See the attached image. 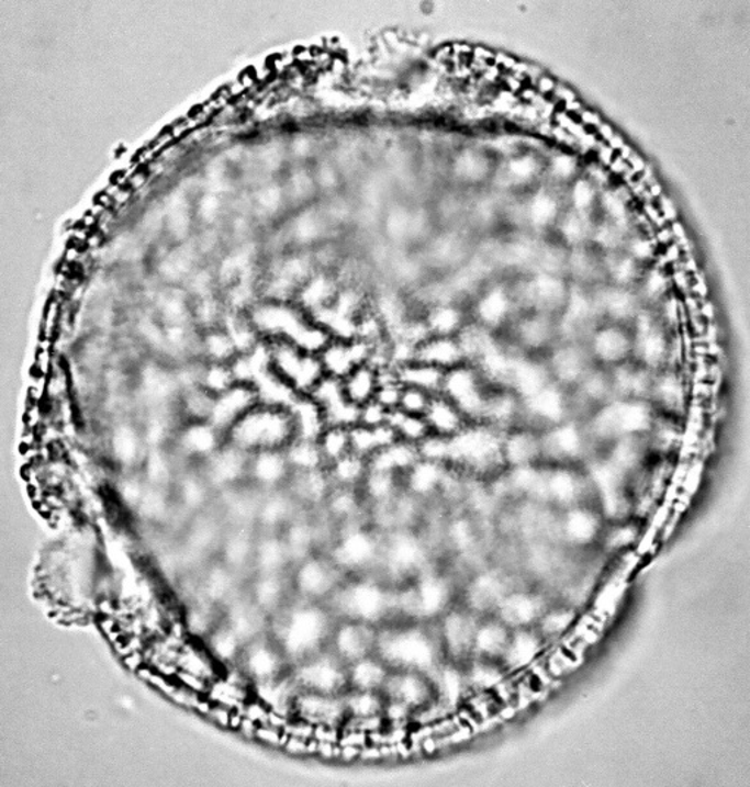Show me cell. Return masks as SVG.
I'll list each match as a JSON object with an SVG mask.
<instances>
[{"label": "cell", "mask_w": 750, "mask_h": 787, "mask_svg": "<svg viewBox=\"0 0 750 787\" xmlns=\"http://www.w3.org/2000/svg\"><path fill=\"white\" fill-rule=\"evenodd\" d=\"M292 564L281 532L257 529L251 575L291 571Z\"/></svg>", "instance_id": "obj_39"}, {"label": "cell", "mask_w": 750, "mask_h": 787, "mask_svg": "<svg viewBox=\"0 0 750 787\" xmlns=\"http://www.w3.org/2000/svg\"><path fill=\"white\" fill-rule=\"evenodd\" d=\"M648 402L658 413L684 419L689 412V384L682 367H667L653 372Z\"/></svg>", "instance_id": "obj_22"}, {"label": "cell", "mask_w": 750, "mask_h": 787, "mask_svg": "<svg viewBox=\"0 0 750 787\" xmlns=\"http://www.w3.org/2000/svg\"><path fill=\"white\" fill-rule=\"evenodd\" d=\"M248 462L250 454L226 442L217 453L195 468L211 485L213 493L220 495L247 485Z\"/></svg>", "instance_id": "obj_20"}, {"label": "cell", "mask_w": 750, "mask_h": 787, "mask_svg": "<svg viewBox=\"0 0 750 787\" xmlns=\"http://www.w3.org/2000/svg\"><path fill=\"white\" fill-rule=\"evenodd\" d=\"M391 668L377 654L347 665L348 693H379L385 688Z\"/></svg>", "instance_id": "obj_44"}, {"label": "cell", "mask_w": 750, "mask_h": 787, "mask_svg": "<svg viewBox=\"0 0 750 787\" xmlns=\"http://www.w3.org/2000/svg\"><path fill=\"white\" fill-rule=\"evenodd\" d=\"M612 375L614 397L647 400L649 390H651L653 372L651 369L642 367V364L629 360V362L618 364V367L608 369Z\"/></svg>", "instance_id": "obj_43"}, {"label": "cell", "mask_w": 750, "mask_h": 787, "mask_svg": "<svg viewBox=\"0 0 750 787\" xmlns=\"http://www.w3.org/2000/svg\"><path fill=\"white\" fill-rule=\"evenodd\" d=\"M351 453L369 460L382 448L396 441L394 430L390 425L366 426L356 425L350 429Z\"/></svg>", "instance_id": "obj_50"}, {"label": "cell", "mask_w": 750, "mask_h": 787, "mask_svg": "<svg viewBox=\"0 0 750 787\" xmlns=\"http://www.w3.org/2000/svg\"><path fill=\"white\" fill-rule=\"evenodd\" d=\"M202 641L209 654L216 660V663H220L224 668L235 667L239 654H242L244 642L234 632L233 628L226 623L224 616Z\"/></svg>", "instance_id": "obj_48"}, {"label": "cell", "mask_w": 750, "mask_h": 787, "mask_svg": "<svg viewBox=\"0 0 750 787\" xmlns=\"http://www.w3.org/2000/svg\"><path fill=\"white\" fill-rule=\"evenodd\" d=\"M108 451L116 466L126 472L139 471L148 451L142 425L128 419L116 421L109 432Z\"/></svg>", "instance_id": "obj_24"}, {"label": "cell", "mask_w": 750, "mask_h": 787, "mask_svg": "<svg viewBox=\"0 0 750 787\" xmlns=\"http://www.w3.org/2000/svg\"><path fill=\"white\" fill-rule=\"evenodd\" d=\"M295 439L288 408L257 404L226 434V442L247 454L286 450Z\"/></svg>", "instance_id": "obj_5"}, {"label": "cell", "mask_w": 750, "mask_h": 787, "mask_svg": "<svg viewBox=\"0 0 750 787\" xmlns=\"http://www.w3.org/2000/svg\"><path fill=\"white\" fill-rule=\"evenodd\" d=\"M513 629L495 615L481 616L474 633L472 659L501 663Z\"/></svg>", "instance_id": "obj_41"}, {"label": "cell", "mask_w": 750, "mask_h": 787, "mask_svg": "<svg viewBox=\"0 0 750 787\" xmlns=\"http://www.w3.org/2000/svg\"><path fill=\"white\" fill-rule=\"evenodd\" d=\"M547 610V604L540 595L514 588L505 595L494 615L512 629L535 628Z\"/></svg>", "instance_id": "obj_31"}, {"label": "cell", "mask_w": 750, "mask_h": 787, "mask_svg": "<svg viewBox=\"0 0 750 787\" xmlns=\"http://www.w3.org/2000/svg\"><path fill=\"white\" fill-rule=\"evenodd\" d=\"M423 417H425L430 435L447 439L455 438L472 424L466 413L444 394H436L432 397L429 407L426 408Z\"/></svg>", "instance_id": "obj_40"}, {"label": "cell", "mask_w": 750, "mask_h": 787, "mask_svg": "<svg viewBox=\"0 0 750 787\" xmlns=\"http://www.w3.org/2000/svg\"><path fill=\"white\" fill-rule=\"evenodd\" d=\"M259 404L255 385L237 382L225 393L213 398V406L209 421L222 432L228 434L242 417Z\"/></svg>", "instance_id": "obj_28"}, {"label": "cell", "mask_w": 750, "mask_h": 787, "mask_svg": "<svg viewBox=\"0 0 750 787\" xmlns=\"http://www.w3.org/2000/svg\"><path fill=\"white\" fill-rule=\"evenodd\" d=\"M237 384L230 363L203 362L200 364L199 386L212 394L213 397L225 393L231 386Z\"/></svg>", "instance_id": "obj_57"}, {"label": "cell", "mask_w": 750, "mask_h": 787, "mask_svg": "<svg viewBox=\"0 0 750 787\" xmlns=\"http://www.w3.org/2000/svg\"><path fill=\"white\" fill-rule=\"evenodd\" d=\"M552 382L545 356L514 355L505 389L514 391L525 402Z\"/></svg>", "instance_id": "obj_32"}, {"label": "cell", "mask_w": 750, "mask_h": 787, "mask_svg": "<svg viewBox=\"0 0 750 787\" xmlns=\"http://www.w3.org/2000/svg\"><path fill=\"white\" fill-rule=\"evenodd\" d=\"M213 395L204 391L202 386L194 385L182 389L178 395L176 411L181 424L184 421L209 420L212 413Z\"/></svg>", "instance_id": "obj_52"}, {"label": "cell", "mask_w": 750, "mask_h": 787, "mask_svg": "<svg viewBox=\"0 0 750 787\" xmlns=\"http://www.w3.org/2000/svg\"><path fill=\"white\" fill-rule=\"evenodd\" d=\"M171 490L173 502L182 511L190 515H199L208 510L213 495H216L195 466L186 468L178 473Z\"/></svg>", "instance_id": "obj_36"}, {"label": "cell", "mask_w": 750, "mask_h": 787, "mask_svg": "<svg viewBox=\"0 0 750 787\" xmlns=\"http://www.w3.org/2000/svg\"><path fill=\"white\" fill-rule=\"evenodd\" d=\"M392 371L401 385L412 386L432 395L443 393L445 372L438 368L412 359L396 364Z\"/></svg>", "instance_id": "obj_49"}, {"label": "cell", "mask_w": 750, "mask_h": 787, "mask_svg": "<svg viewBox=\"0 0 750 787\" xmlns=\"http://www.w3.org/2000/svg\"><path fill=\"white\" fill-rule=\"evenodd\" d=\"M382 369L372 362L361 363L355 371L348 373L343 380L344 395L348 402L357 407L377 400L379 385H381Z\"/></svg>", "instance_id": "obj_46"}, {"label": "cell", "mask_w": 750, "mask_h": 787, "mask_svg": "<svg viewBox=\"0 0 750 787\" xmlns=\"http://www.w3.org/2000/svg\"><path fill=\"white\" fill-rule=\"evenodd\" d=\"M604 524L596 504H579L557 513L556 538L573 551L589 550L596 546Z\"/></svg>", "instance_id": "obj_18"}, {"label": "cell", "mask_w": 750, "mask_h": 787, "mask_svg": "<svg viewBox=\"0 0 750 787\" xmlns=\"http://www.w3.org/2000/svg\"><path fill=\"white\" fill-rule=\"evenodd\" d=\"M434 395L425 393V391L404 386L401 389L399 404L396 411L407 413V415L423 416Z\"/></svg>", "instance_id": "obj_59"}, {"label": "cell", "mask_w": 750, "mask_h": 787, "mask_svg": "<svg viewBox=\"0 0 750 787\" xmlns=\"http://www.w3.org/2000/svg\"><path fill=\"white\" fill-rule=\"evenodd\" d=\"M337 617L325 603L292 595L290 602L269 620L268 632L281 648L290 665L329 647Z\"/></svg>", "instance_id": "obj_1"}, {"label": "cell", "mask_w": 750, "mask_h": 787, "mask_svg": "<svg viewBox=\"0 0 750 787\" xmlns=\"http://www.w3.org/2000/svg\"><path fill=\"white\" fill-rule=\"evenodd\" d=\"M290 668L291 665L281 648L269 632L244 643L242 654L235 664V670L253 686L277 681L290 673Z\"/></svg>", "instance_id": "obj_14"}, {"label": "cell", "mask_w": 750, "mask_h": 787, "mask_svg": "<svg viewBox=\"0 0 750 787\" xmlns=\"http://www.w3.org/2000/svg\"><path fill=\"white\" fill-rule=\"evenodd\" d=\"M292 715L307 724L333 728L346 723L347 710L344 697H331L313 693H296L291 707Z\"/></svg>", "instance_id": "obj_25"}, {"label": "cell", "mask_w": 750, "mask_h": 787, "mask_svg": "<svg viewBox=\"0 0 750 787\" xmlns=\"http://www.w3.org/2000/svg\"><path fill=\"white\" fill-rule=\"evenodd\" d=\"M448 476L447 464L421 459L403 476V490L410 497L423 504L435 502L443 495Z\"/></svg>", "instance_id": "obj_30"}, {"label": "cell", "mask_w": 750, "mask_h": 787, "mask_svg": "<svg viewBox=\"0 0 750 787\" xmlns=\"http://www.w3.org/2000/svg\"><path fill=\"white\" fill-rule=\"evenodd\" d=\"M388 425L394 430L396 439L421 446L427 437H429V428H427L425 417L407 415L400 411H391L388 416Z\"/></svg>", "instance_id": "obj_55"}, {"label": "cell", "mask_w": 750, "mask_h": 787, "mask_svg": "<svg viewBox=\"0 0 750 787\" xmlns=\"http://www.w3.org/2000/svg\"><path fill=\"white\" fill-rule=\"evenodd\" d=\"M290 676L302 693L331 697H344L348 693L347 664L329 647L291 665Z\"/></svg>", "instance_id": "obj_9"}, {"label": "cell", "mask_w": 750, "mask_h": 787, "mask_svg": "<svg viewBox=\"0 0 750 787\" xmlns=\"http://www.w3.org/2000/svg\"><path fill=\"white\" fill-rule=\"evenodd\" d=\"M552 382L573 390L582 382L595 363L592 362L584 341L560 340L545 355Z\"/></svg>", "instance_id": "obj_21"}, {"label": "cell", "mask_w": 750, "mask_h": 787, "mask_svg": "<svg viewBox=\"0 0 750 787\" xmlns=\"http://www.w3.org/2000/svg\"><path fill=\"white\" fill-rule=\"evenodd\" d=\"M383 532L370 520L355 521L335 528L326 554L346 576L379 573Z\"/></svg>", "instance_id": "obj_6"}, {"label": "cell", "mask_w": 750, "mask_h": 787, "mask_svg": "<svg viewBox=\"0 0 750 787\" xmlns=\"http://www.w3.org/2000/svg\"><path fill=\"white\" fill-rule=\"evenodd\" d=\"M482 424L503 430L525 425V406L514 391L505 386H492L483 407Z\"/></svg>", "instance_id": "obj_35"}, {"label": "cell", "mask_w": 750, "mask_h": 787, "mask_svg": "<svg viewBox=\"0 0 750 787\" xmlns=\"http://www.w3.org/2000/svg\"><path fill=\"white\" fill-rule=\"evenodd\" d=\"M373 350L357 338L334 337L320 355L326 376L343 381L361 363L370 362Z\"/></svg>", "instance_id": "obj_27"}, {"label": "cell", "mask_w": 750, "mask_h": 787, "mask_svg": "<svg viewBox=\"0 0 750 787\" xmlns=\"http://www.w3.org/2000/svg\"><path fill=\"white\" fill-rule=\"evenodd\" d=\"M503 430L482 421H472L455 438L449 439L447 466L466 480L491 482L503 475Z\"/></svg>", "instance_id": "obj_4"}, {"label": "cell", "mask_w": 750, "mask_h": 787, "mask_svg": "<svg viewBox=\"0 0 750 787\" xmlns=\"http://www.w3.org/2000/svg\"><path fill=\"white\" fill-rule=\"evenodd\" d=\"M479 619L481 616L470 610L464 604H452L439 619L435 620L445 661L463 667L472 660L474 633H477Z\"/></svg>", "instance_id": "obj_13"}, {"label": "cell", "mask_w": 750, "mask_h": 787, "mask_svg": "<svg viewBox=\"0 0 750 787\" xmlns=\"http://www.w3.org/2000/svg\"><path fill=\"white\" fill-rule=\"evenodd\" d=\"M377 626L363 621L337 619L329 639V650L351 664L365 656L374 654L378 641Z\"/></svg>", "instance_id": "obj_23"}, {"label": "cell", "mask_w": 750, "mask_h": 787, "mask_svg": "<svg viewBox=\"0 0 750 787\" xmlns=\"http://www.w3.org/2000/svg\"><path fill=\"white\" fill-rule=\"evenodd\" d=\"M656 415L647 400L614 398L583 421L601 451L617 439L647 434Z\"/></svg>", "instance_id": "obj_7"}, {"label": "cell", "mask_w": 750, "mask_h": 787, "mask_svg": "<svg viewBox=\"0 0 750 787\" xmlns=\"http://www.w3.org/2000/svg\"><path fill=\"white\" fill-rule=\"evenodd\" d=\"M270 371L299 395H309L325 376L320 356L306 353L287 341L269 342Z\"/></svg>", "instance_id": "obj_10"}, {"label": "cell", "mask_w": 750, "mask_h": 787, "mask_svg": "<svg viewBox=\"0 0 750 787\" xmlns=\"http://www.w3.org/2000/svg\"><path fill=\"white\" fill-rule=\"evenodd\" d=\"M257 539L256 526H226L217 559L238 575L251 573L253 555Z\"/></svg>", "instance_id": "obj_34"}, {"label": "cell", "mask_w": 750, "mask_h": 787, "mask_svg": "<svg viewBox=\"0 0 750 787\" xmlns=\"http://www.w3.org/2000/svg\"><path fill=\"white\" fill-rule=\"evenodd\" d=\"M413 359L444 372L469 362L459 337H440V335H429L426 340H423L414 349Z\"/></svg>", "instance_id": "obj_37"}, {"label": "cell", "mask_w": 750, "mask_h": 787, "mask_svg": "<svg viewBox=\"0 0 750 787\" xmlns=\"http://www.w3.org/2000/svg\"><path fill=\"white\" fill-rule=\"evenodd\" d=\"M584 345L596 367L613 369L634 360V334L630 325L609 321L597 324L584 338Z\"/></svg>", "instance_id": "obj_17"}, {"label": "cell", "mask_w": 750, "mask_h": 787, "mask_svg": "<svg viewBox=\"0 0 750 787\" xmlns=\"http://www.w3.org/2000/svg\"><path fill=\"white\" fill-rule=\"evenodd\" d=\"M350 429L343 426H328L317 439L326 468L351 453Z\"/></svg>", "instance_id": "obj_56"}, {"label": "cell", "mask_w": 750, "mask_h": 787, "mask_svg": "<svg viewBox=\"0 0 750 787\" xmlns=\"http://www.w3.org/2000/svg\"><path fill=\"white\" fill-rule=\"evenodd\" d=\"M544 643L545 638L536 628L513 629L500 664L507 673L518 672L538 659Z\"/></svg>", "instance_id": "obj_42"}, {"label": "cell", "mask_w": 750, "mask_h": 787, "mask_svg": "<svg viewBox=\"0 0 750 787\" xmlns=\"http://www.w3.org/2000/svg\"><path fill=\"white\" fill-rule=\"evenodd\" d=\"M421 459L417 446L396 439L391 446L382 448L369 459V469L403 477Z\"/></svg>", "instance_id": "obj_47"}, {"label": "cell", "mask_w": 750, "mask_h": 787, "mask_svg": "<svg viewBox=\"0 0 750 787\" xmlns=\"http://www.w3.org/2000/svg\"><path fill=\"white\" fill-rule=\"evenodd\" d=\"M634 334V360L642 367L658 371L667 367H680L675 362V346L670 329L656 317L638 313L631 322Z\"/></svg>", "instance_id": "obj_12"}, {"label": "cell", "mask_w": 750, "mask_h": 787, "mask_svg": "<svg viewBox=\"0 0 750 787\" xmlns=\"http://www.w3.org/2000/svg\"><path fill=\"white\" fill-rule=\"evenodd\" d=\"M303 511L304 508L292 498V495L286 488L266 493L261 495L256 528L281 532L288 524H291Z\"/></svg>", "instance_id": "obj_38"}, {"label": "cell", "mask_w": 750, "mask_h": 787, "mask_svg": "<svg viewBox=\"0 0 750 787\" xmlns=\"http://www.w3.org/2000/svg\"><path fill=\"white\" fill-rule=\"evenodd\" d=\"M326 472L334 488L360 490L369 473V460L356 453H348L326 468Z\"/></svg>", "instance_id": "obj_51"}, {"label": "cell", "mask_w": 750, "mask_h": 787, "mask_svg": "<svg viewBox=\"0 0 750 787\" xmlns=\"http://www.w3.org/2000/svg\"><path fill=\"white\" fill-rule=\"evenodd\" d=\"M225 443V434L211 421H184L178 425L168 448L176 456L177 462L182 460L189 466H199L217 453Z\"/></svg>", "instance_id": "obj_16"}, {"label": "cell", "mask_w": 750, "mask_h": 787, "mask_svg": "<svg viewBox=\"0 0 750 787\" xmlns=\"http://www.w3.org/2000/svg\"><path fill=\"white\" fill-rule=\"evenodd\" d=\"M290 575L295 597L317 603H325L347 577L325 551L294 564Z\"/></svg>", "instance_id": "obj_11"}, {"label": "cell", "mask_w": 750, "mask_h": 787, "mask_svg": "<svg viewBox=\"0 0 750 787\" xmlns=\"http://www.w3.org/2000/svg\"><path fill=\"white\" fill-rule=\"evenodd\" d=\"M288 464L292 472H313L326 469L324 456L321 453L320 443L317 441H304V439H294L283 450Z\"/></svg>", "instance_id": "obj_54"}, {"label": "cell", "mask_w": 750, "mask_h": 787, "mask_svg": "<svg viewBox=\"0 0 750 787\" xmlns=\"http://www.w3.org/2000/svg\"><path fill=\"white\" fill-rule=\"evenodd\" d=\"M542 464L584 466L600 450L583 420L570 419L540 430Z\"/></svg>", "instance_id": "obj_8"}, {"label": "cell", "mask_w": 750, "mask_h": 787, "mask_svg": "<svg viewBox=\"0 0 750 787\" xmlns=\"http://www.w3.org/2000/svg\"><path fill=\"white\" fill-rule=\"evenodd\" d=\"M525 406V425L544 430L562 421L575 419L571 391L564 386L549 382L530 398L523 402Z\"/></svg>", "instance_id": "obj_19"}, {"label": "cell", "mask_w": 750, "mask_h": 787, "mask_svg": "<svg viewBox=\"0 0 750 787\" xmlns=\"http://www.w3.org/2000/svg\"><path fill=\"white\" fill-rule=\"evenodd\" d=\"M288 411H290L292 425H294L295 439L317 441L324 430L328 428L324 411L309 395H299Z\"/></svg>", "instance_id": "obj_45"}, {"label": "cell", "mask_w": 750, "mask_h": 787, "mask_svg": "<svg viewBox=\"0 0 750 787\" xmlns=\"http://www.w3.org/2000/svg\"><path fill=\"white\" fill-rule=\"evenodd\" d=\"M505 468L516 469L542 464V438L540 430L529 425H518L503 434Z\"/></svg>", "instance_id": "obj_29"}, {"label": "cell", "mask_w": 750, "mask_h": 787, "mask_svg": "<svg viewBox=\"0 0 750 787\" xmlns=\"http://www.w3.org/2000/svg\"><path fill=\"white\" fill-rule=\"evenodd\" d=\"M391 670L434 676L445 663L435 621L395 619L378 629L377 651Z\"/></svg>", "instance_id": "obj_2"}, {"label": "cell", "mask_w": 750, "mask_h": 787, "mask_svg": "<svg viewBox=\"0 0 750 787\" xmlns=\"http://www.w3.org/2000/svg\"><path fill=\"white\" fill-rule=\"evenodd\" d=\"M337 619L363 621L381 628L399 619V593L379 573L347 576L325 602Z\"/></svg>", "instance_id": "obj_3"}, {"label": "cell", "mask_w": 750, "mask_h": 787, "mask_svg": "<svg viewBox=\"0 0 750 787\" xmlns=\"http://www.w3.org/2000/svg\"><path fill=\"white\" fill-rule=\"evenodd\" d=\"M291 473L283 450L260 451V453L250 454L247 485L261 494L272 493V491L286 488Z\"/></svg>", "instance_id": "obj_26"}, {"label": "cell", "mask_w": 750, "mask_h": 787, "mask_svg": "<svg viewBox=\"0 0 750 787\" xmlns=\"http://www.w3.org/2000/svg\"><path fill=\"white\" fill-rule=\"evenodd\" d=\"M199 359L203 362L231 363L238 355L230 334H211L200 341Z\"/></svg>", "instance_id": "obj_58"}, {"label": "cell", "mask_w": 750, "mask_h": 787, "mask_svg": "<svg viewBox=\"0 0 750 787\" xmlns=\"http://www.w3.org/2000/svg\"><path fill=\"white\" fill-rule=\"evenodd\" d=\"M246 591L248 597L269 617L281 610L294 595L292 593L290 571L251 575L246 585Z\"/></svg>", "instance_id": "obj_33"}, {"label": "cell", "mask_w": 750, "mask_h": 787, "mask_svg": "<svg viewBox=\"0 0 750 787\" xmlns=\"http://www.w3.org/2000/svg\"><path fill=\"white\" fill-rule=\"evenodd\" d=\"M490 382L479 371L477 364H460L445 372L443 393L455 402L472 421H481L488 394L492 389Z\"/></svg>", "instance_id": "obj_15"}, {"label": "cell", "mask_w": 750, "mask_h": 787, "mask_svg": "<svg viewBox=\"0 0 750 787\" xmlns=\"http://www.w3.org/2000/svg\"><path fill=\"white\" fill-rule=\"evenodd\" d=\"M422 319L429 335H440V337H459L469 325L463 312L451 304H440L430 308Z\"/></svg>", "instance_id": "obj_53"}]
</instances>
